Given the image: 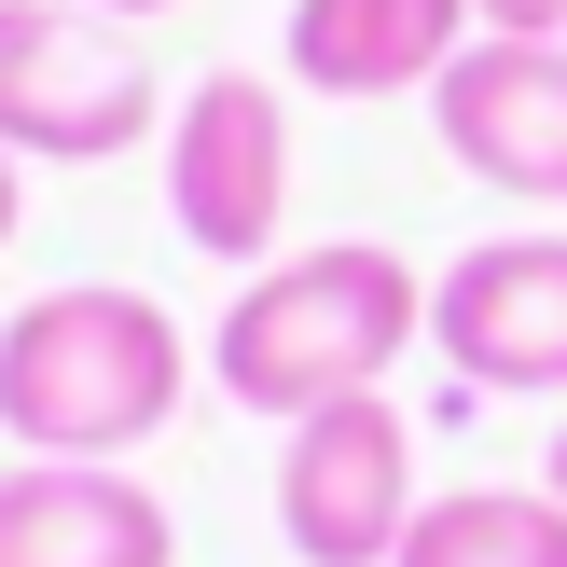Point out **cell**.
<instances>
[{
    "mask_svg": "<svg viewBox=\"0 0 567 567\" xmlns=\"http://www.w3.org/2000/svg\"><path fill=\"white\" fill-rule=\"evenodd\" d=\"M415 332H430V277L388 236H319V249H277V264L236 277V305H221V332H208V388L291 430V415H319V402L388 388Z\"/></svg>",
    "mask_w": 567,
    "mask_h": 567,
    "instance_id": "1",
    "label": "cell"
},
{
    "mask_svg": "<svg viewBox=\"0 0 567 567\" xmlns=\"http://www.w3.org/2000/svg\"><path fill=\"white\" fill-rule=\"evenodd\" d=\"M181 388H194L181 319L125 277H70L0 319V430L28 457H138L181 415Z\"/></svg>",
    "mask_w": 567,
    "mask_h": 567,
    "instance_id": "2",
    "label": "cell"
},
{
    "mask_svg": "<svg viewBox=\"0 0 567 567\" xmlns=\"http://www.w3.org/2000/svg\"><path fill=\"white\" fill-rule=\"evenodd\" d=\"M166 138V83L97 0H0V153L28 166H111Z\"/></svg>",
    "mask_w": 567,
    "mask_h": 567,
    "instance_id": "3",
    "label": "cell"
},
{
    "mask_svg": "<svg viewBox=\"0 0 567 567\" xmlns=\"http://www.w3.org/2000/svg\"><path fill=\"white\" fill-rule=\"evenodd\" d=\"M166 221L194 264H277L291 236V83L277 70H194V97H166Z\"/></svg>",
    "mask_w": 567,
    "mask_h": 567,
    "instance_id": "4",
    "label": "cell"
},
{
    "mask_svg": "<svg viewBox=\"0 0 567 567\" xmlns=\"http://www.w3.org/2000/svg\"><path fill=\"white\" fill-rule=\"evenodd\" d=\"M415 526V415L388 388L277 430V540L305 567H388Z\"/></svg>",
    "mask_w": 567,
    "mask_h": 567,
    "instance_id": "5",
    "label": "cell"
},
{
    "mask_svg": "<svg viewBox=\"0 0 567 567\" xmlns=\"http://www.w3.org/2000/svg\"><path fill=\"white\" fill-rule=\"evenodd\" d=\"M430 347L457 388H498V402H567V236L526 221V236H471L457 264L430 277Z\"/></svg>",
    "mask_w": 567,
    "mask_h": 567,
    "instance_id": "6",
    "label": "cell"
},
{
    "mask_svg": "<svg viewBox=\"0 0 567 567\" xmlns=\"http://www.w3.org/2000/svg\"><path fill=\"white\" fill-rule=\"evenodd\" d=\"M430 125L485 194L567 208V42H471L430 83Z\"/></svg>",
    "mask_w": 567,
    "mask_h": 567,
    "instance_id": "7",
    "label": "cell"
},
{
    "mask_svg": "<svg viewBox=\"0 0 567 567\" xmlns=\"http://www.w3.org/2000/svg\"><path fill=\"white\" fill-rule=\"evenodd\" d=\"M0 567H181V526L125 457H14L0 471Z\"/></svg>",
    "mask_w": 567,
    "mask_h": 567,
    "instance_id": "8",
    "label": "cell"
},
{
    "mask_svg": "<svg viewBox=\"0 0 567 567\" xmlns=\"http://www.w3.org/2000/svg\"><path fill=\"white\" fill-rule=\"evenodd\" d=\"M485 42L471 0H291V83L305 97H430Z\"/></svg>",
    "mask_w": 567,
    "mask_h": 567,
    "instance_id": "9",
    "label": "cell"
},
{
    "mask_svg": "<svg viewBox=\"0 0 567 567\" xmlns=\"http://www.w3.org/2000/svg\"><path fill=\"white\" fill-rule=\"evenodd\" d=\"M388 567H567V498L554 485H443V498H415Z\"/></svg>",
    "mask_w": 567,
    "mask_h": 567,
    "instance_id": "10",
    "label": "cell"
},
{
    "mask_svg": "<svg viewBox=\"0 0 567 567\" xmlns=\"http://www.w3.org/2000/svg\"><path fill=\"white\" fill-rule=\"evenodd\" d=\"M485 42H567V0H471Z\"/></svg>",
    "mask_w": 567,
    "mask_h": 567,
    "instance_id": "11",
    "label": "cell"
},
{
    "mask_svg": "<svg viewBox=\"0 0 567 567\" xmlns=\"http://www.w3.org/2000/svg\"><path fill=\"white\" fill-rule=\"evenodd\" d=\"M14 221H28V153H0V249H14Z\"/></svg>",
    "mask_w": 567,
    "mask_h": 567,
    "instance_id": "12",
    "label": "cell"
},
{
    "mask_svg": "<svg viewBox=\"0 0 567 567\" xmlns=\"http://www.w3.org/2000/svg\"><path fill=\"white\" fill-rule=\"evenodd\" d=\"M540 485H554V498H567V415H554V443H540Z\"/></svg>",
    "mask_w": 567,
    "mask_h": 567,
    "instance_id": "13",
    "label": "cell"
},
{
    "mask_svg": "<svg viewBox=\"0 0 567 567\" xmlns=\"http://www.w3.org/2000/svg\"><path fill=\"white\" fill-rule=\"evenodd\" d=\"M97 14H125V28H153V14H181V0H97Z\"/></svg>",
    "mask_w": 567,
    "mask_h": 567,
    "instance_id": "14",
    "label": "cell"
}]
</instances>
